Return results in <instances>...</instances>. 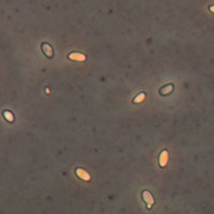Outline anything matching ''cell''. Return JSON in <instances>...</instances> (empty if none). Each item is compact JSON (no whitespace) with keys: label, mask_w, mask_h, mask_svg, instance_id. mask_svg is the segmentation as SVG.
Returning a JSON list of instances; mask_svg holds the SVG:
<instances>
[{"label":"cell","mask_w":214,"mask_h":214,"mask_svg":"<svg viewBox=\"0 0 214 214\" xmlns=\"http://www.w3.org/2000/svg\"><path fill=\"white\" fill-rule=\"evenodd\" d=\"M141 197H142V200L146 203V207L147 209H151V207L154 205L155 203V199H154V195L149 191V190H144L142 194H141Z\"/></svg>","instance_id":"6da1fadb"},{"label":"cell","mask_w":214,"mask_h":214,"mask_svg":"<svg viewBox=\"0 0 214 214\" xmlns=\"http://www.w3.org/2000/svg\"><path fill=\"white\" fill-rule=\"evenodd\" d=\"M168 161H169V152H168V150H163L160 152V155H159V165H160V168L164 169L168 165Z\"/></svg>","instance_id":"5b68a950"},{"label":"cell","mask_w":214,"mask_h":214,"mask_svg":"<svg viewBox=\"0 0 214 214\" xmlns=\"http://www.w3.org/2000/svg\"><path fill=\"white\" fill-rule=\"evenodd\" d=\"M68 59L74 61V62H85L87 59V57L83 53H78V52H72L68 54Z\"/></svg>","instance_id":"277c9868"},{"label":"cell","mask_w":214,"mask_h":214,"mask_svg":"<svg viewBox=\"0 0 214 214\" xmlns=\"http://www.w3.org/2000/svg\"><path fill=\"white\" fill-rule=\"evenodd\" d=\"M209 11L214 14V5H210V7H209Z\"/></svg>","instance_id":"9c48e42d"},{"label":"cell","mask_w":214,"mask_h":214,"mask_svg":"<svg viewBox=\"0 0 214 214\" xmlns=\"http://www.w3.org/2000/svg\"><path fill=\"white\" fill-rule=\"evenodd\" d=\"M41 47H42L43 54L48 58V59H52V58L54 57V49H53V47H52L49 43H47V42H43Z\"/></svg>","instance_id":"7a4b0ae2"},{"label":"cell","mask_w":214,"mask_h":214,"mask_svg":"<svg viewBox=\"0 0 214 214\" xmlns=\"http://www.w3.org/2000/svg\"><path fill=\"white\" fill-rule=\"evenodd\" d=\"M174 90H175V86H174L173 83H169V85H166V86H164V87H161V88L159 90V94H160V96H168V94H170Z\"/></svg>","instance_id":"8992f818"},{"label":"cell","mask_w":214,"mask_h":214,"mask_svg":"<svg viewBox=\"0 0 214 214\" xmlns=\"http://www.w3.org/2000/svg\"><path fill=\"white\" fill-rule=\"evenodd\" d=\"M3 116H4V119L8 121V122H10V124H13L14 121H15V119H14V115L10 112V111H3Z\"/></svg>","instance_id":"ba28073f"},{"label":"cell","mask_w":214,"mask_h":214,"mask_svg":"<svg viewBox=\"0 0 214 214\" xmlns=\"http://www.w3.org/2000/svg\"><path fill=\"white\" fill-rule=\"evenodd\" d=\"M74 173H76V175H77V177H78L81 180L91 181V175H90L85 169H82V168H76Z\"/></svg>","instance_id":"3957f363"},{"label":"cell","mask_w":214,"mask_h":214,"mask_svg":"<svg viewBox=\"0 0 214 214\" xmlns=\"http://www.w3.org/2000/svg\"><path fill=\"white\" fill-rule=\"evenodd\" d=\"M145 98H146V93H145V92H140V93L132 100V102H133V103H141V102L145 101Z\"/></svg>","instance_id":"52a82bcc"}]
</instances>
